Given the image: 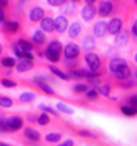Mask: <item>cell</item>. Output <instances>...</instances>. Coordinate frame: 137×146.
Returning <instances> with one entry per match:
<instances>
[{
    "instance_id": "obj_50",
    "label": "cell",
    "mask_w": 137,
    "mask_h": 146,
    "mask_svg": "<svg viewBox=\"0 0 137 146\" xmlns=\"http://www.w3.org/2000/svg\"><path fill=\"white\" fill-rule=\"evenodd\" d=\"M10 7V2H7V0H0V8L2 10H5V8Z\"/></svg>"
},
{
    "instance_id": "obj_1",
    "label": "cell",
    "mask_w": 137,
    "mask_h": 146,
    "mask_svg": "<svg viewBox=\"0 0 137 146\" xmlns=\"http://www.w3.org/2000/svg\"><path fill=\"white\" fill-rule=\"evenodd\" d=\"M84 60H85L87 68H88V71L92 74H96V76H99V77H102L106 74V60L101 55L96 54V52L85 54Z\"/></svg>"
},
{
    "instance_id": "obj_5",
    "label": "cell",
    "mask_w": 137,
    "mask_h": 146,
    "mask_svg": "<svg viewBox=\"0 0 137 146\" xmlns=\"http://www.w3.org/2000/svg\"><path fill=\"white\" fill-rule=\"evenodd\" d=\"M80 57V46L76 42H68L63 49V58L65 60H79Z\"/></svg>"
},
{
    "instance_id": "obj_51",
    "label": "cell",
    "mask_w": 137,
    "mask_h": 146,
    "mask_svg": "<svg viewBox=\"0 0 137 146\" xmlns=\"http://www.w3.org/2000/svg\"><path fill=\"white\" fill-rule=\"evenodd\" d=\"M0 146H11V145H8V143H5V141H0Z\"/></svg>"
},
{
    "instance_id": "obj_3",
    "label": "cell",
    "mask_w": 137,
    "mask_h": 146,
    "mask_svg": "<svg viewBox=\"0 0 137 146\" xmlns=\"http://www.w3.org/2000/svg\"><path fill=\"white\" fill-rule=\"evenodd\" d=\"M107 29H109V35H112V36L120 35L124 30V19H121L120 16H114L107 22Z\"/></svg>"
},
{
    "instance_id": "obj_8",
    "label": "cell",
    "mask_w": 137,
    "mask_h": 146,
    "mask_svg": "<svg viewBox=\"0 0 137 146\" xmlns=\"http://www.w3.org/2000/svg\"><path fill=\"white\" fill-rule=\"evenodd\" d=\"M55 21V33H58V35H63L65 32H68V29H70V21H68L66 16H63V14H58V16L54 17Z\"/></svg>"
},
{
    "instance_id": "obj_4",
    "label": "cell",
    "mask_w": 137,
    "mask_h": 146,
    "mask_svg": "<svg viewBox=\"0 0 137 146\" xmlns=\"http://www.w3.org/2000/svg\"><path fill=\"white\" fill-rule=\"evenodd\" d=\"M112 77H114L115 83H121V82H126V80L132 79V69H131L129 63L124 64V66H121L120 69H117L114 74H112Z\"/></svg>"
},
{
    "instance_id": "obj_30",
    "label": "cell",
    "mask_w": 137,
    "mask_h": 146,
    "mask_svg": "<svg viewBox=\"0 0 137 146\" xmlns=\"http://www.w3.org/2000/svg\"><path fill=\"white\" fill-rule=\"evenodd\" d=\"M120 111H121V115H124V116H129V118L137 116V110H136V108L129 107V105H126V104H121V105H120Z\"/></svg>"
},
{
    "instance_id": "obj_14",
    "label": "cell",
    "mask_w": 137,
    "mask_h": 146,
    "mask_svg": "<svg viewBox=\"0 0 137 146\" xmlns=\"http://www.w3.org/2000/svg\"><path fill=\"white\" fill-rule=\"evenodd\" d=\"M39 27H41V30L44 33H54L55 32V21H54V17L49 16V13H47V16L39 22Z\"/></svg>"
},
{
    "instance_id": "obj_12",
    "label": "cell",
    "mask_w": 137,
    "mask_h": 146,
    "mask_svg": "<svg viewBox=\"0 0 137 146\" xmlns=\"http://www.w3.org/2000/svg\"><path fill=\"white\" fill-rule=\"evenodd\" d=\"M19 30H21V22H17V21H14V19L7 21V22L3 24V27H2V32H3L5 35H8V36L17 33Z\"/></svg>"
},
{
    "instance_id": "obj_46",
    "label": "cell",
    "mask_w": 137,
    "mask_h": 146,
    "mask_svg": "<svg viewBox=\"0 0 137 146\" xmlns=\"http://www.w3.org/2000/svg\"><path fill=\"white\" fill-rule=\"evenodd\" d=\"M27 115V121H29V123H38V116L39 115H35V113H32V111H29V113H25Z\"/></svg>"
},
{
    "instance_id": "obj_44",
    "label": "cell",
    "mask_w": 137,
    "mask_h": 146,
    "mask_svg": "<svg viewBox=\"0 0 137 146\" xmlns=\"http://www.w3.org/2000/svg\"><path fill=\"white\" fill-rule=\"evenodd\" d=\"M47 3L54 8H63L66 5V2L65 0H47Z\"/></svg>"
},
{
    "instance_id": "obj_27",
    "label": "cell",
    "mask_w": 137,
    "mask_h": 146,
    "mask_svg": "<svg viewBox=\"0 0 137 146\" xmlns=\"http://www.w3.org/2000/svg\"><path fill=\"white\" fill-rule=\"evenodd\" d=\"M85 83H88L92 88H99V86L102 85V80H101V77H99V76L90 72L88 77H87V80H85Z\"/></svg>"
},
{
    "instance_id": "obj_45",
    "label": "cell",
    "mask_w": 137,
    "mask_h": 146,
    "mask_svg": "<svg viewBox=\"0 0 137 146\" xmlns=\"http://www.w3.org/2000/svg\"><path fill=\"white\" fill-rule=\"evenodd\" d=\"M46 58H47L51 63H58V61H60V55H55V54L47 52V50H46Z\"/></svg>"
},
{
    "instance_id": "obj_49",
    "label": "cell",
    "mask_w": 137,
    "mask_h": 146,
    "mask_svg": "<svg viewBox=\"0 0 137 146\" xmlns=\"http://www.w3.org/2000/svg\"><path fill=\"white\" fill-rule=\"evenodd\" d=\"M58 146H74V140L70 138V140H65V141H61Z\"/></svg>"
},
{
    "instance_id": "obj_21",
    "label": "cell",
    "mask_w": 137,
    "mask_h": 146,
    "mask_svg": "<svg viewBox=\"0 0 137 146\" xmlns=\"http://www.w3.org/2000/svg\"><path fill=\"white\" fill-rule=\"evenodd\" d=\"M0 66L5 68L7 71H13V69H16L17 61L14 57H2L0 58Z\"/></svg>"
},
{
    "instance_id": "obj_11",
    "label": "cell",
    "mask_w": 137,
    "mask_h": 146,
    "mask_svg": "<svg viewBox=\"0 0 137 146\" xmlns=\"http://www.w3.org/2000/svg\"><path fill=\"white\" fill-rule=\"evenodd\" d=\"M129 39H131V32H129L128 29H124L123 32L120 33V35L115 36V39H114V46H115L117 49L126 47L128 42H129Z\"/></svg>"
},
{
    "instance_id": "obj_35",
    "label": "cell",
    "mask_w": 137,
    "mask_h": 146,
    "mask_svg": "<svg viewBox=\"0 0 137 146\" xmlns=\"http://www.w3.org/2000/svg\"><path fill=\"white\" fill-rule=\"evenodd\" d=\"M0 133H10L8 129V118L0 113Z\"/></svg>"
},
{
    "instance_id": "obj_38",
    "label": "cell",
    "mask_w": 137,
    "mask_h": 146,
    "mask_svg": "<svg viewBox=\"0 0 137 146\" xmlns=\"http://www.w3.org/2000/svg\"><path fill=\"white\" fill-rule=\"evenodd\" d=\"M13 105H14V102L11 98H8V96H0V107L2 108H10Z\"/></svg>"
},
{
    "instance_id": "obj_52",
    "label": "cell",
    "mask_w": 137,
    "mask_h": 146,
    "mask_svg": "<svg viewBox=\"0 0 137 146\" xmlns=\"http://www.w3.org/2000/svg\"><path fill=\"white\" fill-rule=\"evenodd\" d=\"M2 52H3V46L0 44V57H2Z\"/></svg>"
},
{
    "instance_id": "obj_9",
    "label": "cell",
    "mask_w": 137,
    "mask_h": 146,
    "mask_svg": "<svg viewBox=\"0 0 137 146\" xmlns=\"http://www.w3.org/2000/svg\"><path fill=\"white\" fill-rule=\"evenodd\" d=\"M46 16H47V14H46V10L43 7H32L30 11H29V21L32 24L41 22Z\"/></svg>"
},
{
    "instance_id": "obj_24",
    "label": "cell",
    "mask_w": 137,
    "mask_h": 146,
    "mask_svg": "<svg viewBox=\"0 0 137 146\" xmlns=\"http://www.w3.org/2000/svg\"><path fill=\"white\" fill-rule=\"evenodd\" d=\"M35 86H38V90H41V93H44V94H47V96H52V98H55V91L52 90V86L49 85L47 82H32Z\"/></svg>"
},
{
    "instance_id": "obj_37",
    "label": "cell",
    "mask_w": 137,
    "mask_h": 146,
    "mask_svg": "<svg viewBox=\"0 0 137 146\" xmlns=\"http://www.w3.org/2000/svg\"><path fill=\"white\" fill-rule=\"evenodd\" d=\"M77 133H79L80 137H85V138H93V140L98 138V133L92 132V130H88V129H77Z\"/></svg>"
},
{
    "instance_id": "obj_53",
    "label": "cell",
    "mask_w": 137,
    "mask_h": 146,
    "mask_svg": "<svg viewBox=\"0 0 137 146\" xmlns=\"http://www.w3.org/2000/svg\"><path fill=\"white\" fill-rule=\"evenodd\" d=\"M134 79L137 80V68H136V71H134Z\"/></svg>"
},
{
    "instance_id": "obj_28",
    "label": "cell",
    "mask_w": 137,
    "mask_h": 146,
    "mask_svg": "<svg viewBox=\"0 0 137 146\" xmlns=\"http://www.w3.org/2000/svg\"><path fill=\"white\" fill-rule=\"evenodd\" d=\"M90 88H92V86L84 82V83H76V85L71 88V91H73L74 94H87V91H88Z\"/></svg>"
},
{
    "instance_id": "obj_20",
    "label": "cell",
    "mask_w": 137,
    "mask_h": 146,
    "mask_svg": "<svg viewBox=\"0 0 137 146\" xmlns=\"http://www.w3.org/2000/svg\"><path fill=\"white\" fill-rule=\"evenodd\" d=\"M80 33H82V24L74 21L70 25V29H68V36H70V39H76V38H79Z\"/></svg>"
},
{
    "instance_id": "obj_19",
    "label": "cell",
    "mask_w": 137,
    "mask_h": 146,
    "mask_svg": "<svg viewBox=\"0 0 137 146\" xmlns=\"http://www.w3.org/2000/svg\"><path fill=\"white\" fill-rule=\"evenodd\" d=\"M24 137L33 143H38L41 140V133L38 130H35L33 127H24Z\"/></svg>"
},
{
    "instance_id": "obj_36",
    "label": "cell",
    "mask_w": 137,
    "mask_h": 146,
    "mask_svg": "<svg viewBox=\"0 0 137 146\" xmlns=\"http://www.w3.org/2000/svg\"><path fill=\"white\" fill-rule=\"evenodd\" d=\"M63 64H65V68H66L68 71H74V69H77V68H80L79 66V60H65L63 58Z\"/></svg>"
},
{
    "instance_id": "obj_48",
    "label": "cell",
    "mask_w": 137,
    "mask_h": 146,
    "mask_svg": "<svg viewBox=\"0 0 137 146\" xmlns=\"http://www.w3.org/2000/svg\"><path fill=\"white\" fill-rule=\"evenodd\" d=\"M7 22V11L0 8V25H3Z\"/></svg>"
},
{
    "instance_id": "obj_55",
    "label": "cell",
    "mask_w": 137,
    "mask_h": 146,
    "mask_svg": "<svg viewBox=\"0 0 137 146\" xmlns=\"http://www.w3.org/2000/svg\"><path fill=\"white\" fill-rule=\"evenodd\" d=\"M0 108H2V107H0Z\"/></svg>"
},
{
    "instance_id": "obj_43",
    "label": "cell",
    "mask_w": 137,
    "mask_h": 146,
    "mask_svg": "<svg viewBox=\"0 0 137 146\" xmlns=\"http://www.w3.org/2000/svg\"><path fill=\"white\" fill-rule=\"evenodd\" d=\"M57 110L60 111V113H65V115H73V108L66 107L63 102H57Z\"/></svg>"
},
{
    "instance_id": "obj_54",
    "label": "cell",
    "mask_w": 137,
    "mask_h": 146,
    "mask_svg": "<svg viewBox=\"0 0 137 146\" xmlns=\"http://www.w3.org/2000/svg\"><path fill=\"white\" fill-rule=\"evenodd\" d=\"M134 61H136V64H137V54L134 55Z\"/></svg>"
},
{
    "instance_id": "obj_41",
    "label": "cell",
    "mask_w": 137,
    "mask_h": 146,
    "mask_svg": "<svg viewBox=\"0 0 137 146\" xmlns=\"http://www.w3.org/2000/svg\"><path fill=\"white\" fill-rule=\"evenodd\" d=\"M124 104L137 110V93H134V94H129V96H128V98L124 99Z\"/></svg>"
},
{
    "instance_id": "obj_10",
    "label": "cell",
    "mask_w": 137,
    "mask_h": 146,
    "mask_svg": "<svg viewBox=\"0 0 137 146\" xmlns=\"http://www.w3.org/2000/svg\"><path fill=\"white\" fill-rule=\"evenodd\" d=\"M24 127V118L19 116V115H13V116L8 118V129H10V133H14L17 130H21Z\"/></svg>"
},
{
    "instance_id": "obj_47",
    "label": "cell",
    "mask_w": 137,
    "mask_h": 146,
    "mask_svg": "<svg viewBox=\"0 0 137 146\" xmlns=\"http://www.w3.org/2000/svg\"><path fill=\"white\" fill-rule=\"evenodd\" d=\"M129 32H131V36H134V38H137V19L132 22V25H131Z\"/></svg>"
},
{
    "instance_id": "obj_18",
    "label": "cell",
    "mask_w": 137,
    "mask_h": 146,
    "mask_svg": "<svg viewBox=\"0 0 137 146\" xmlns=\"http://www.w3.org/2000/svg\"><path fill=\"white\" fill-rule=\"evenodd\" d=\"M90 71L88 69H84V68H77L74 71H68V76L70 79H74V80H87Z\"/></svg>"
},
{
    "instance_id": "obj_39",
    "label": "cell",
    "mask_w": 137,
    "mask_h": 146,
    "mask_svg": "<svg viewBox=\"0 0 137 146\" xmlns=\"http://www.w3.org/2000/svg\"><path fill=\"white\" fill-rule=\"evenodd\" d=\"M99 91H98V88H90L88 91H87V94H85V99H88V101H98V98H99Z\"/></svg>"
},
{
    "instance_id": "obj_16",
    "label": "cell",
    "mask_w": 137,
    "mask_h": 146,
    "mask_svg": "<svg viewBox=\"0 0 137 146\" xmlns=\"http://www.w3.org/2000/svg\"><path fill=\"white\" fill-rule=\"evenodd\" d=\"M63 49H65V46L61 44V41H58V39H52V41H49L46 50L52 52V54H55V55H60V57H61V55H63Z\"/></svg>"
},
{
    "instance_id": "obj_15",
    "label": "cell",
    "mask_w": 137,
    "mask_h": 146,
    "mask_svg": "<svg viewBox=\"0 0 137 146\" xmlns=\"http://www.w3.org/2000/svg\"><path fill=\"white\" fill-rule=\"evenodd\" d=\"M32 42L35 44V47H43V46L47 42V38H46V33L43 32L41 29L35 30L32 35Z\"/></svg>"
},
{
    "instance_id": "obj_32",
    "label": "cell",
    "mask_w": 137,
    "mask_h": 146,
    "mask_svg": "<svg viewBox=\"0 0 137 146\" xmlns=\"http://www.w3.org/2000/svg\"><path fill=\"white\" fill-rule=\"evenodd\" d=\"M36 99V94H33V93H22V94L19 96V101L24 102V104H32L33 101Z\"/></svg>"
},
{
    "instance_id": "obj_31",
    "label": "cell",
    "mask_w": 137,
    "mask_h": 146,
    "mask_svg": "<svg viewBox=\"0 0 137 146\" xmlns=\"http://www.w3.org/2000/svg\"><path fill=\"white\" fill-rule=\"evenodd\" d=\"M115 85L118 86L120 90H132V88H136L137 86V80L134 79H129V80H126V82H121V83H115Z\"/></svg>"
},
{
    "instance_id": "obj_42",
    "label": "cell",
    "mask_w": 137,
    "mask_h": 146,
    "mask_svg": "<svg viewBox=\"0 0 137 146\" xmlns=\"http://www.w3.org/2000/svg\"><path fill=\"white\" fill-rule=\"evenodd\" d=\"M38 124L39 126H47V124H51V116H49L47 113H39Z\"/></svg>"
},
{
    "instance_id": "obj_22",
    "label": "cell",
    "mask_w": 137,
    "mask_h": 146,
    "mask_svg": "<svg viewBox=\"0 0 137 146\" xmlns=\"http://www.w3.org/2000/svg\"><path fill=\"white\" fill-rule=\"evenodd\" d=\"M35 68V61H30V60H19L17 61V66L16 71L17 72H29Z\"/></svg>"
},
{
    "instance_id": "obj_6",
    "label": "cell",
    "mask_w": 137,
    "mask_h": 146,
    "mask_svg": "<svg viewBox=\"0 0 137 146\" xmlns=\"http://www.w3.org/2000/svg\"><path fill=\"white\" fill-rule=\"evenodd\" d=\"M92 33H93V36L98 38V39L106 38V36L109 35L107 22H104V21H98V22H95V24H93V27H92Z\"/></svg>"
},
{
    "instance_id": "obj_26",
    "label": "cell",
    "mask_w": 137,
    "mask_h": 146,
    "mask_svg": "<svg viewBox=\"0 0 137 146\" xmlns=\"http://www.w3.org/2000/svg\"><path fill=\"white\" fill-rule=\"evenodd\" d=\"M49 71H51L52 74H54L55 77H58V79H61V80H65V82H68V80H71L70 79V76H68V72H65V71H61L60 68H57L55 64H49Z\"/></svg>"
},
{
    "instance_id": "obj_2",
    "label": "cell",
    "mask_w": 137,
    "mask_h": 146,
    "mask_svg": "<svg viewBox=\"0 0 137 146\" xmlns=\"http://www.w3.org/2000/svg\"><path fill=\"white\" fill-rule=\"evenodd\" d=\"M117 3L115 2H109V0H104V2H99L98 5V16L99 17H110L112 14L117 13Z\"/></svg>"
},
{
    "instance_id": "obj_17",
    "label": "cell",
    "mask_w": 137,
    "mask_h": 146,
    "mask_svg": "<svg viewBox=\"0 0 137 146\" xmlns=\"http://www.w3.org/2000/svg\"><path fill=\"white\" fill-rule=\"evenodd\" d=\"M124 64H128V61L124 60V58H121V57L110 58V60H109V63H107V69H109V72H110V74H114L115 71L120 69V68L124 66Z\"/></svg>"
},
{
    "instance_id": "obj_34",
    "label": "cell",
    "mask_w": 137,
    "mask_h": 146,
    "mask_svg": "<svg viewBox=\"0 0 137 146\" xmlns=\"http://www.w3.org/2000/svg\"><path fill=\"white\" fill-rule=\"evenodd\" d=\"M38 108L43 111V113H47V115H52V116H55V118H58L60 115L57 113V110L55 108H52V107H49V105H46V104H39L38 105Z\"/></svg>"
},
{
    "instance_id": "obj_13",
    "label": "cell",
    "mask_w": 137,
    "mask_h": 146,
    "mask_svg": "<svg viewBox=\"0 0 137 146\" xmlns=\"http://www.w3.org/2000/svg\"><path fill=\"white\" fill-rule=\"evenodd\" d=\"M82 47L87 54H90L96 49V38L93 36V33H85V36L82 39Z\"/></svg>"
},
{
    "instance_id": "obj_29",
    "label": "cell",
    "mask_w": 137,
    "mask_h": 146,
    "mask_svg": "<svg viewBox=\"0 0 137 146\" xmlns=\"http://www.w3.org/2000/svg\"><path fill=\"white\" fill-rule=\"evenodd\" d=\"M112 90H114V85H112L110 82H106V83H102V85L98 88V91H99V94L104 96V98H110Z\"/></svg>"
},
{
    "instance_id": "obj_25",
    "label": "cell",
    "mask_w": 137,
    "mask_h": 146,
    "mask_svg": "<svg viewBox=\"0 0 137 146\" xmlns=\"http://www.w3.org/2000/svg\"><path fill=\"white\" fill-rule=\"evenodd\" d=\"M16 42L19 44V47L22 49V50H25V52H32L33 49H35V44L32 42V39H27V38H17L16 39Z\"/></svg>"
},
{
    "instance_id": "obj_33",
    "label": "cell",
    "mask_w": 137,
    "mask_h": 146,
    "mask_svg": "<svg viewBox=\"0 0 137 146\" xmlns=\"http://www.w3.org/2000/svg\"><path fill=\"white\" fill-rule=\"evenodd\" d=\"M0 85L5 86V88H16L17 82L13 79H10V77H2V79H0Z\"/></svg>"
},
{
    "instance_id": "obj_23",
    "label": "cell",
    "mask_w": 137,
    "mask_h": 146,
    "mask_svg": "<svg viewBox=\"0 0 137 146\" xmlns=\"http://www.w3.org/2000/svg\"><path fill=\"white\" fill-rule=\"evenodd\" d=\"M76 10H77V2H66V5L61 8V14L66 17H73L76 14Z\"/></svg>"
},
{
    "instance_id": "obj_7",
    "label": "cell",
    "mask_w": 137,
    "mask_h": 146,
    "mask_svg": "<svg viewBox=\"0 0 137 146\" xmlns=\"http://www.w3.org/2000/svg\"><path fill=\"white\" fill-rule=\"evenodd\" d=\"M80 16L85 22H92L96 16H98V8L95 5H90V3H85L80 10Z\"/></svg>"
},
{
    "instance_id": "obj_40",
    "label": "cell",
    "mask_w": 137,
    "mask_h": 146,
    "mask_svg": "<svg viewBox=\"0 0 137 146\" xmlns=\"http://www.w3.org/2000/svg\"><path fill=\"white\" fill-rule=\"evenodd\" d=\"M61 140V133L60 132H52L46 135V141L47 143H58Z\"/></svg>"
}]
</instances>
